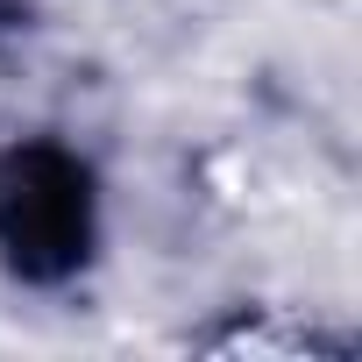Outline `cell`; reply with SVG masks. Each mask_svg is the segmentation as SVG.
<instances>
[{
    "label": "cell",
    "mask_w": 362,
    "mask_h": 362,
    "mask_svg": "<svg viewBox=\"0 0 362 362\" xmlns=\"http://www.w3.org/2000/svg\"><path fill=\"white\" fill-rule=\"evenodd\" d=\"M93 199L86 170L57 149H15L0 163V249L29 277H64L86 256Z\"/></svg>",
    "instance_id": "1"
}]
</instances>
